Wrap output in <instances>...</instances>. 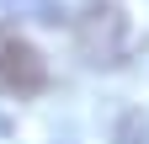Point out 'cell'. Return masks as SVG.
Masks as SVG:
<instances>
[{"instance_id": "6da1fadb", "label": "cell", "mask_w": 149, "mask_h": 144, "mask_svg": "<svg viewBox=\"0 0 149 144\" xmlns=\"http://www.w3.org/2000/svg\"><path fill=\"white\" fill-rule=\"evenodd\" d=\"M144 32H149V22L139 16L133 0H85L80 22H74V48L91 69H117L133 59Z\"/></svg>"}, {"instance_id": "7a4b0ae2", "label": "cell", "mask_w": 149, "mask_h": 144, "mask_svg": "<svg viewBox=\"0 0 149 144\" xmlns=\"http://www.w3.org/2000/svg\"><path fill=\"white\" fill-rule=\"evenodd\" d=\"M48 85V59L27 38L0 32V96H37Z\"/></svg>"}, {"instance_id": "3957f363", "label": "cell", "mask_w": 149, "mask_h": 144, "mask_svg": "<svg viewBox=\"0 0 149 144\" xmlns=\"http://www.w3.org/2000/svg\"><path fill=\"white\" fill-rule=\"evenodd\" d=\"M112 144H149V112H123L112 128Z\"/></svg>"}]
</instances>
